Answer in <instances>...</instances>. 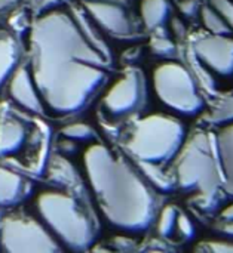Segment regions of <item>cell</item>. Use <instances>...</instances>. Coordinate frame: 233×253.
Instances as JSON below:
<instances>
[{
	"mask_svg": "<svg viewBox=\"0 0 233 253\" xmlns=\"http://www.w3.org/2000/svg\"><path fill=\"white\" fill-rule=\"evenodd\" d=\"M34 206L40 221L58 243L71 251H86L95 243V222L71 194L45 190L37 194Z\"/></svg>",
	"mask_w": 233,
	"mask_h": 253,
	"instance_id": "cell-4",
	"label": "cell"
},
{
	"mask_svg": "<svg viewBox=\"0 0 233 253\" xmlns=\"http://www.w3.org/2000/svg\"><path fill=\"white\" fill-rule=\"evenodd\" d=\"M207 120L211 125L219 126L233 123V95H226L222 99H219L208 111Z\"/></svg>",
	"mask_w": 233,
	"mask_h": 253,
	"instance_id": "cell-18",
	"label": "cell"
},
{
	"mask_svg": "<svg viewBox=\"0 0 233 253\" xmlns=\"http://www.w3.org/2000/svg\"><path fill=\"white\" fill-rule=\"evenodd\" d=\"M214 141L220 166L222 190L233 197V123L222 126L214 135Z\"/></svg>",
	"mask_w": 233,
	"mask_h": 253,
	"instance_id": "cell-13",
	"label": "cell"
},
{
	"mask_svg": "<svg viewBox=\"0 0 233 253\" xmlns=\"http://www.w3.org/2000/svg\"><path fill=\"white\" fill-rule=\"evenodd\" d=\"M110 55L74 12L52 9L30 31V71L45 108L67 116L82 110L107 77Z\"/></svg>",
	"mask_w": 233,
	"mask_h": 253,
	"instance_id": "cell-1",
	"label": "cell"
},
{
	"mask_svg": "<svg viewBox=\"0 0 233 253\" xmlns=\"http://www.w3.org/2000/svg\"><path fill=\"white\" fill-rule=\"evenodd\" d=\"M193 58L208 84L233 80V37L205 33L192 42Z\"/></svg>",
	"mask_w": 233,
	"mask_h": 253,
	"instance_id": "cell-8",
	"label": "cell"
},
{
	"mask_svg": "<svg viewBox=\"0 0 233 253\" xmlns=\"http://www.w3.org/2000/svg\"><path fill=\"white\" fill-rule=\"evenodd\" d=\"M219 13L233 34V0H205Z\"/></svg>",
	"mask_w": 233,
	"mask_h": 253,
	"instance_id": "cell-23",
	"label": "cell"
},
{
	"mask_svg": "<svg viewBox=\"0 0 233 253\" xmlns=\"http://www.w3.org/2000/svg\"><path fill=\"white\" fill-rule=\"evenodd\" d=\"M83 166L109 224L129 233L149 228L155 219V193L125 159L104 144H91L83 153Z\"/></svg>",
	"mask_w": 233,
	"mask_h": 253,
	"instance_id": "cell-2",
	"label": "cell"
},
{
	"mask_svg": "<svg viewBox=\"0 0 233 253\" xmlns=\"http://www.w3.org/2000/svg\"><path fill=\"white\" fill-rule=\"evenodd\" d=\"M217 227L222 234L233 239V203L220 212Z\"/></svg>",
	"mask_w": 233,
	"mask_h": 253,
	"instance_id": "cell-24",
	"label": "cell"
},
{
	"mask_svg": "<svg viewBox=\"0 0 233 253\" xmlns=\"http://www.w3.org/2000/svg\"><path fill=\"white\" fill-rule=\"evenodd\" d=\"M94 22L115 37L132 39L138 34V22L125 0H83Z\"/></svg>",
	"mask_w": 233,
	"mask_h": 253,
	"instance_id": "cell-9",
	"label": "cell"
},
{
	"mask_svg": "<svg viewBox=\"0 0 233 253\" xmlns=\"http://www.w3.org/2000/svg\"><path fill=\"white\" fill-rule=\"evenodd\" d=\"M144 175H147V178L152 181L153 185H156L159 190H171L174 185V181L171 178H168L162 170L159 165H152V163H144V162H138Z\"/></svg>",
	"mask_w": 233,
	"mask_h": 253,
	"instance_id": "cell-20",
	"label": "cell"
},
{
	"mask_svg": "<svg viewBox=\"0 0 233 253\" xmlns=\"http://www.w3.org/2000/svg\"><path fill=\"white\" fill-rule=\"evenodd\" d=\"M201 21H202V24H204V27H205V30L208 33L228 34V36L232 34L229 27L225 24V21L219 16V13L207 1L201 6Z\"/></svg>",
	"mask_w": 233,
	"mask_h": 253,
	"instance_id": "cell-19",
	"label": "cell"
},
{
	"mask_svg": "<svg viewBox=\"0 0 233 253\" xmlns=\"http://www.w3.org/2000/svg\"><path fill=\"white\" fill-rule=\"evenodd\" d=\"M7 82V92L15 104L30 113L42 114L46 111L40 92L31 76L30 67H16Z\"/></svg>",
	"mask_w": 233,
	"mask_h": 253,
	"instance_id": "cell-11",
	"label": "cell"
},
{
	"mask_svg": "<svg viewBox=\"0 0 233 253\" xmlns=\"http://www.w3.org/2000/svg\"><path fill=\"white\" fill-rule=\"evenodd\" d=\"M0 248L4 252H59L61 246L42 221L27 215H9L0 224Z\"/></svg>",
	"mask_w": 233,
	"mask_h": 253,
	"instance_id": "cell-7",
	"label": "cell"
},
{
	"mask_svg": "<svg viewBox=\"0 0 233 253\" xmlns=\"http://www.w3.org/2000/svg\"><path fill=\"white\" fill-rule=\"evenodd\" d=\"M168 0H141L140 1V21L147 30H156L165 24L170 16Z\"/></svg>",
	"mask_w": 233,
	"mask_h": 253,
	"instance_id": "cell-17",
	"label": "cell"
},
{
	"mask_svg": "<svg viewBox=\"0 0 233 253\" xmlns=\"http://www.w3.org/2000/svg\"><path fill=\"white\" fill-rule=\"evenodd\" d=\"M196 252H210V253H233V239H210L202 240L195 246Z\"/></svg>",
	"mask_w": 233,
	"mask_h": 253,
	"instance_id": "cell-21",
	"label": "cell"
},
{
	"mask_svg": "<svg viewBox=\"0 0 233 253\" xmlns=\"http://www.w3.org/2000/svg\"><path fill=\"white\" fill-rule=\"evenodd\" d=\"M24 178L6 168L0 166V206L15 205L24 193Z\"/></svg>",
	"mask_w": 233,
	"mask_h": 253,
	"instance_id": "cell-16",
	"label": "cell"
},
{
	"mask_svg": "<svg viewBox=\"0 0 233 253\" xmlns=\"http://www.w3.org/2000/svg\"><path fill=\"white\" fill-rule=\"evenodd\" d=\"M186 136L181 120L167 114H149L134 125L125 145L138 162L162 166L174 160Z\"/></svg>",
	"mask_w": 233,
	"mask_h": 253,
	"instance_id": "cell-5",
	"label": "cell"
},
{
	"mask_svg": "<svg viewBox=\"0 0 233 253\" xmlns=\"http://www.w3.org/2000/svg\"><path fill=\"white\" fill-rule=\"evenodd\" d=\"M25 139L27 127L21 120L10 116L0 119V157L19 151Z\"/></svg>",
	"mask_w": 233,
	"mask_h": 253,
	"instance_id": "cell-14",
	"label": "cell"
},
{
	"mask_svg": "<svg viewBox=\"0 0 233 253\" xmlns=\"http://www.w3.org/2000/svg\"><path fill=\"white\" fill-rule=\"evenodd\" d=\"M152 84L158 99L183 116H196L204 108V98L193 76L180 62L165 61L156 65Z\"/></svg>",
	"mask_w": 233,
	"mask_h": 253,
	"instance_id": "cell-6",
	"label": "cell"
},
{
	"mask_svg": "<svg viewBox=\"0 0 233 253\" xmlns=\"http://www.w3.org/2000/svg\"><path fill=\"white\" fill-rule=\"evenodd\" d=\"M19 61V44L16 39L0 30V86L9 80Z\"/></svg>",
	"mask_w": 233,
	"mask_h": 253,
	"instance_id": "cell-15",
	"label": "cell"
},
{
	"mask_svg": "<svg viewBox=\"0 0 233 253\" xmlns=\"http://www.w3.org/2000/svg\"><path fill=\"white\" fill-rule=\"evenodd\" d=\"M152 50L158 55H170L174 52L175 46L170 39L165 37H153L152 39Z\"/></svg>",
	"mask_w": 233,
	"mask_h": 253,
	"instance_id": "cell-25",
	"label": "cell"
},
{
	"mask_svg": "<svg viewBox=\"0 0 233 253\" xmlns=\"http://www.w3.org/2000/svg\"><path fill=\"white\" fill-rule=\"evenodd\" d=\"M158 233L173 243H186L195 237V225L177 206L168 205L162 209L158 221Z\"/></svg>",
	"mask_w": 233,
	"mask_h": 253,
	"instance_id": "cell-12",
	"label": "cell"
},
{
	"mask_svg": "<svg viewBox=\"0 0 233 253\" xmlns=\"http://www.w3.org/2000/svg\"><path fill=\"white\" fill-rule=\"evenodd\" d=\"M146 96V79L138 68L123 73L106 92L103 108L115 117H122L140 108Z\"/></svg>",
	"mask_w": 233,
	"mask_h": 253,
	"instance_id": "cell-10",
	"label": "cell"
},
{
	"mask_svg": "<svg viewBox=\"0 0 233 253\" xmlns=\"http://www.w3.org/2000/svg\"><path fill=\"white\" fill-rule=\"evenodd\" d=\"M61 133L68 138V139H76V141H83V139H91L94 138L95 132L94 129L86 125V123H71V125H67L65 127H62Z\"/></svg>",
	"mask_w": 233,
	"mask_h": 253,
	"instance_id": "cell-22",
	"label": "cell"
},
{
	"mask_svg": "<svg viewBox=\"0 0 233 253\" xmlns=\"http://www.w3.org/2000/svg\"><path fill=\"white\" fill-rule=\"evenodd\" d=\"M174 184L207 202L216 199L222 190V176L214 135L199 129L186 136L174 157Z\"/></svg>",
	"mask_w": 233,
	"mask_h": 253,
	"instance_id": "cell-3",
	"label": "cell"
}]
</instances>
